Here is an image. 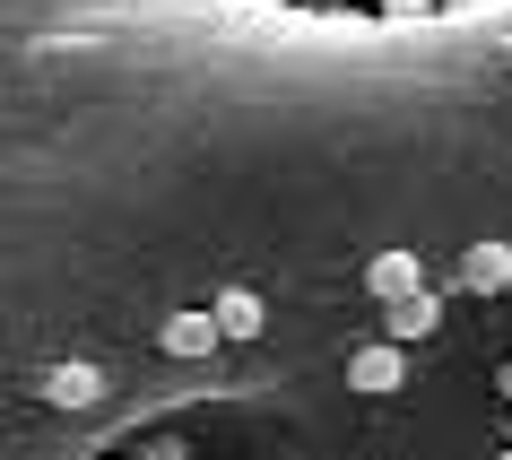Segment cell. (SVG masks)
<instances>
[{
  "mask_svg": "<svg viewBox=\"0 0 512 460\" xmlns=\"http://www.w3.org/2000/svg\"><path fill=\"white\" fill-rule=\"evenodd\" d=\"M400 382H408V348H391V339H374V348L348 356V391L356 400H391Z\"/></svg>",
  "mask_w": 512,
  "mask_h": 460,
  "instance_id": "1",
  "label": "cell"
},
{
  "mask_svg": "<svg viewBox=\"0 0 512 460\" xmlns=\"http://www.w3.org/2000/svg\"><path fill=\"white\" fill-rule=\"evenodd\" d=\"M452 287L460 296H512V244H469L452 261Z\"/></svg>",
  "mask_w": 512,
  "mask_h": 460,
  "instance_id": "2",
  "label": "cell"
},
{
  "mask_svg": "<svg viewBox=\"0 0 512 460\" xmlns=\"http://www.w3.org/2000/svg\"><path fill=\"white\" fill-rule=\"evenodd\" d=\"M434 322H443V287H426V296H408V304H382V339H391V348L434 339Z\"/></svg>",
  "mask_w": 512,
  "mask_h": 460,
  "instance_id": "3",
  "label": "cell"
},
{
  "mask_svg": "<svg viewBox=\"0 0 512 460\" xmlns=\"http://www.w3.org/2000/svg\"><path fill=\"white\" fill-rule=\"evenodd\" d=\"M365 287L382 304H408V296H426V261L417 252H382V261H365Z\"/></svg>",
  "mask_w": 512,
  "mask_h": 460,
  "instance_id": "4",
  "label": "cell"
},
{
  "mask_svg": "<svg viewBox=\"0 0 512 460\" xmlns=\"http://www.w3.org/2000/svg\"><path fill=\"white\" fill-rule=\"evenodd\" d=\"M157 348L165 356H217V348H226V330H217V313H174V322L157 330Z\"/></svg>",
  "mask_w": 512,
  "mask_h": 460,
  "instance_id": "5",
  "label": "cell"
},
{
  "mask_svg": "<svg viewBox=\"0 0 512 460\" xmlns=\"http://www.w3.org/2000/svg\"><path fill=\"white\" fill-rule=\"evenodd\" d=\"M105 400V374L96 365H53L44 374V408H96Z\"/></svg>",
  "mask_w": 512,
  "mask_h": 460,
  "instance_id": "6",
  "label": "cell"
},
{
  "mask_svg": "<svg viewBox=\"0 0 512 460\" xmlns=\"http://www.w3.org/2000/svg\"><path fill=\"white\" fill-rule=\"evenodd\" d=\"M209 313H217V330H226L235 348H243V339H261V296H252V287H226Z\"/></svg>",
  "mask_w": 512,
  "mask_h": 460,
  "instance_id": "7",
  "label": "cell"
},
{
  "mask_svg": "<svg viewBox=\"0 0 512 460\" xmlns=\"http://www.w3.org/2000/svg\"><path fill=\"white\" fill-rule=\"evenodd\" d=\"M382 9H391V18H426L434 0H382Z\"/></svg>",
  "mask_w": 512,
  "mask_h": 460,
  "instance_id": "8",
  "label": "cell"
},
{
  "mask_svg": "<svg viewBox=\"0 0 512 460\" xmlns=\"http://www.w3.org/2000/svg\"><path fill=\"white\" fill-rule=\"evenodd\" d=\"M495 391H504V400H512V356H504V365H495Z\"/></svg>",
  "mask_w": 512,
  "mask_h": 460,
  "instance_id": "9",
  "label": "cell"
},
{
  "mask_svg": "<svg viewBox=\"0 0 512 460\" xmlns=\"http://www.w3.org/2000/svg\"><path fill=\"white\" fill-rule=\"evenodd\" d=\"M504 443H512V408H504Z\"/></svg>",
  "mask_w": 512,
  "mask_h": 460,
  "instance_id": "10",
  "label": "cell"
},
{
  "mask_svg": "<svg viewBox=\"0 0 512 460\" xmlns=\"http://www.w3.org/2000/svg\"><path fill=\"white\" fill-rule=\"evenodd\" d=\"M504 460H512V443H504Z\"/></svg>",
  "mask_w": 512,
  "mask_h": 460,
  "instance_id": "11",
  "label": "cell"
}]
</instances>
